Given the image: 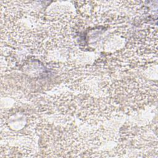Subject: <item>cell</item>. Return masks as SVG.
<instances>
[{"mask_svg":"<svg viewBox=\"0 0 158 158\" xmlns=\"http://www.w3.org/2000/svg\"><path fill=\"white\" fill-rule=\"evenodd\" d=\"M101 89L119 112L125 113L139 110L157 100V85L152 86L146 80L139 78L106 81Z\"/></svg>","mask_w":158,"mask_h":158,"instance_id":"obj_1","label":"cell"}]
</instances>
